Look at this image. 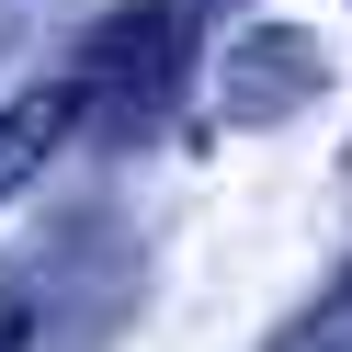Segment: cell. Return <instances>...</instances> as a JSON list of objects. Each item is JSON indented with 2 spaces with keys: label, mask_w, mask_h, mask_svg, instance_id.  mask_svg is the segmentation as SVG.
Returning <instances> with one entry per match:
<instances>
[{
  "label": "cell",
  "mask_w": 352,
  "mask_h": 352,
  "mask_svg": "<svg viewBox=\"0 0 352 352\" xmlns=\"http://www.w3.org/2000/svg\"><path fill=\"white\" fill-rule=\"evenodd\" d=\"M148 307V239L114 205H57L0 261V352H114Z\"/></svg>",
  "instance_id": "1"
},
{
  "label": "cell",
  "mask_w": 352,
  "mask_h": 352,
  "mask_svg": "<svg viewBox=\"0 0 352 352\" xmlns=\"http://www.w3.org/2000/svg\"><path fill=\"white\" fill-rule=\"evenodd\" d=\"M193 0H125V12H102L91 46L69 57V91H80V125H91L102 148H137L170 125V102H182L193 80Z\"/></svg>",
  "instance_id": "2"
},
{
  "label": "cell",
  "mask_w": 352,
  "mask_h": 352,
  "mask_svg": "<svg viewBox=\"0 0 352 352\" xmlns=\"http://www.w3.org/2000/svg\"><path fill=\"white\" fill-rule=\"evenodd\" d=\"M318 91H329V46L296 23H250L216 57V125H296Z\"/></svg>",
  "instance_id": "3"
},
{
  "label": "cell",
  "mask_w": 352,
  "mask_h": 352,
  "mask_svg": "<svg viewBox=\"0 0 352 352\" xmlns=\"http://www.w3.org/2000/svg\"><path fill=\"white\" fill-rule=\"evenodd\" d=\"M69 125H80V91H69V80H46V91H23L12 114H0V205H12V193L57 160V137H69Z\"/></svg>",
  "instance_id": "4"
},
{
  "label": "cell",
  "mask_w": 352,
  "mask_h": 352,
  "mask_svg": "<svg viewBox=\"0 0 352 352\" xmlns=\"http://www.w3.org/2000/svg\"><path fill=\"white\" fill-rule=\"evenodd\" d=\"M261 352H352V261H341V273H329V284H318V296H307Z\"/></svg>",
  "instance_id": "5"
},
{
  "label": "cell",
  "mask_w": 352,
  "mask_h": 352,
  "mask_svg": "<svg viewBox=\"0 0 352 352\" xmlns=\"http://www.w3.org/2000/svg\"><path fill=\"white\" fill-rule=\"evenodd\" d=\"M193 12H216V0H193Z\"/></svg>",
  "instance_id": "6"
}]
</instances>
